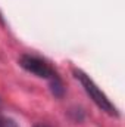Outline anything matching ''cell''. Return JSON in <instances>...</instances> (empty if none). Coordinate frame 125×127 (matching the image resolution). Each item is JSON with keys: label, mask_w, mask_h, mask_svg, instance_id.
<instances>
[{"label": "cell", "mask_w": 125, "mask_h": 127, "mask_svg": "<svg viewBox=\"0 0 125 127\" xmlns=\"http://www.w3.org/2000/svg\"><path fill=\"white\" fill-rule=\"evenodd\" d=\"M75 77L81 81L83 87H84L85 92L88 93L90 99H93V102L102 109V111H104V112H107V114H110V115H118L116 108L112 105V102L107 99V96L96 86V83H94L87 74H84V72L80 71V69H75Z\"/></svg>", "instance_id": "obj_1"}, {"label": "cell", "mask_w": 125, "mask_h": 127, "mask_svg": "<svg viewBox=\"0 0 125 127\" xmlns=\"http://www.w3.org/2000/svg\"><path fill=\"white\" fill-rule=\"evenodd\" d=\"M19 64L24 69H27L28 72H31L34 75L40 77V78H47L52 80L56 74L53 72V69L44 62L43 59L37 58V56H31V55H22L19 58Z\"/></svg>", "instance_id": "obj_2"}, {"label": "cell", "mask_w": 125, "mask_h": 127, "mask_svg": "<svg viewBox=\"0 0 125 127\" xmlns=\"http://www.w3.org/2000/svg\"><path fill=\"white\" fill-rule=\"evenodd\" d=\"M52 90H53V93L56 96H62L63 95V87H62V83H61V80L55 75L52 80Z\"/></svg>", "instance_id": "obj_3"}, {"label": "cell", "mask_w": 125, "mask_h": 127, "mask_svg": "<svg viewBox=\"0 0 125 127\" xmlns=\"http://www.w3.org/2000/svg\"><path fill=\"white\" fill-rule=\"evenodd\" d=\"M34 127H47V126H44V124H37V126H34Z\"/></svg>", "instance_id": "obj_4"}, {"label": "cell", "mask_w": 125, "mask_h": 127, "mask_svg": "<svg viewBox=\"0 0 125 127\" xmlns=\"http://www.w3.org/2000/svg\"><path fill=\"white\" fill-rule=\"evenodd\" d=\"M0 127H3V120H1V117H0Z\"/></svg>", "instance_id": "obj_5"}, {"label": "cell", "mask_w": 125, "mask_h": 127, "mask_svg": "<svg viewBox=\"0 0 125 127\" xmlns=\"http://www.w3.org/2000/svg\"><path fill=\"white\" fill-rule=\"evenodd\" d=\"M0 22L3 24V18H1V13H0Z\"/></svg>", "instance_id": "obj_6"}]
</instances>
